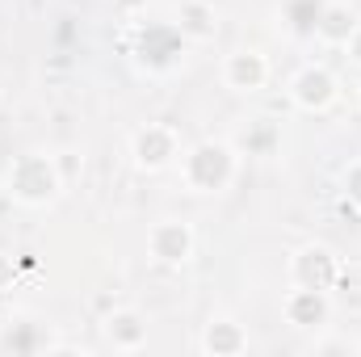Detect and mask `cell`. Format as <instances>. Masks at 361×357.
<instances>
[{
	"label": "cell",
	"mask_w": 361,
	"mask_h": 357,
	"mask_svg": "<svg viewBox=\"0 0 361 357\" xmlns=\"http://www.w3.org/2000/svg\"><path fill=\"white\" fill-rule=\"evenodd\" d=\"M180 185L197 198L227 193L240 177V152L231 139H197L180 152Z\"/></svg>",
	"instance_id": "1"
},
{
	"label": "cell",
	"mask_w": 361,
	"mask_h": 357,
	"mask_svg": "<svg viewBox=\"0 0 361 357\" xmlns=\"http://www.w3.org/2000/svg\"><path fill=\"white\" fill-rule=\"evenodd\" d=\"M4 189H8L13 202H21L30 210H42V206L59 202V193L68 189V181L59 173L55 156H47V152H21L4 169Z\"/></svg>",
	"instance_id": "2"
},
{
	"label": "cell",
	"mask_w": 361,
	"mask_h": 357,
	"mask_svg": "<svg viewBox=\"0 0 361 357\" xmlns=\"http://www.w3.org/2000/svg\"><path fill=\"white\" fill-rule=\"evenodd\" d=\"M185 51H189V38L180 34L173 21H143L135 30V42H130V55L143 72L152 76H169L185 63Z\"/></svg>",
	"instance_id": "3"
},
{
	"label": "cell",
	"mask_w": 361,
	"mask_h": 357,
	"mask_svg": "<svg viewBox=\"0 0 361 357\" xmlns=\"http://www.w3.org/2000/svg\"><path fill=\"white\" fill-rule=\"evenodd\" d=\"M180 152H185V143H180V131L173 122H147L130 135V160H135L139 173L173 169L180 160Z\"/></svg>",
	"instance_id": "4"
},
{
	"label": "cell",
	"mask_w": 361,
	"mask_h": 357,
	"mask_svg": "<svg viewBox=\"0 0 361 357\" xmlns=\"http://www.w3.org/2000/svg\"><path fill=\"white\" fill-rule=\"evenodd\" d=\"M59 337L55 328L42 320V315H4L0 320V353H21V357H34V353H59Z\"/></svg>",
	"instance_id": "5"
},
{
	"label": "cell",
	"mask_w": 361,
	"mask_h": 357,
	"mask_svg": "<svg viewBox=\"0 0 361 357\" xmlns=\"http://www.w3.org/2000/svg\"><path fill=\"white\" fill-rule=\"evenodd\" d=\"M193 253H197V236H193V227H189L185 219H160V223L147 231V257H152L156 265L180 269V265L193 261Z\"/></svg>",
	"instance_id": "6"
},
{
	"label": "cell",
	"mask_w": 361,
	"mask_h": 357,
	"mask_svg": "<svg viewBox=\"0 0 361 357\" xmlns=\"http://www.w3.org/2000/svg\"><path fill=\"white\" fill-rule=\"evenodd\" d=\"M341 97V80L332 76V68L324 63H302L294 76H290V101L302 109V114H324L332 109Z\"/></svg>",
	"instance_id": "7"
},
{
	"label": "cell",
	"mask_w": 361,
	"mask_h": 357,
	"mask_svg": "<svg viewBox=\"0 0 361 357\" xmlns=\"http://www.w3.org/2000/svg\"><path fill=\"white\" fill-rule=\"evenodd\" d=\"M341 282V257L328 244H302L290 257V286H307V290H336Z\"/></svg>",
	"instance_id": "8"
},
{
	"label": "cell",
	"mask_w": 361,
	"mask_h": 357,
	"mask_svg": "<svg viewBox=\"0 0 361 357\" xmlns=\"http://www.w3.org/2000/svg\"><path fill=\"white\" fill-rule=\"evenodd\" d=\"M281 315H286V324L298 328V332H328V324H332V294H328V290L294 286V290L281 298Z\"/></svg>",
	"instance_id": "9"
},
{
	"label": "cell",
	"mask_w": 361,
	"mask_h": 357,
	"mask_svg": "<svg viewBox=\"0 0 361 357\" xmlns=\"http://www.w3.org/2000/svg\"><path fill=\"white\" fill-rule=\"evenodd\" d=\"M273 68H269V55L265 51H257V47H240V51H231L227 59H223V85L231 92H261L269 85Z\"/></svg>",
	"instance_id": "10"
},
{
	"label": "cell",
	"mask_w": 361,
	"mask_h": 357,
	"mask_svg": "<svg viewBox=\"0 0 361 357\" xmlns=\"http://www.w3.org/2000/svg\"><path fill=\"white\" fill-rule=\"evenodd\" d=\"M101 341L114 353H139L147 345V315L135 307H114L101 315Z\"/></svg>",
	"instance_id": "11"
},
{
	"label": "cell",
	"mask_w": 361,
	"mask_h": 357,
	"mask_svg": "<svg viewBox=\"0 0 361 357\" xmlns=\"http://www.w3.org/2000/svg\"><path fill=\"white\" fill-rule=\"evenodd\" d=\"M324 8H328V0H281L277 4V30L290 42H315Z\"/></svg>",
	"instance_id": "12"
},
{
	"label": "cell",
	"mask_w": 361,
	"mask_h": 357,
	"mask_svg": "<svg viewBox=\"0 0 361 357\" xmlns=\"http://www.w3.org/2000/svg\"><path fill=\"white\" fill-rule=\"evenodd\" d=\"M248 349V332L240 320L231 315H210L206 328H202V353L210 357H240Z\"/></svg>",
	"instance_id": "13"
},
{
	"label": "cell",
	"mask_w": 361,
	"mask_h": 357,
	"mask_svg": "<svg viewBox=\"0 0 361 357\" xmlns=\"http://www.w3.org/2000/svg\"><path fill=\"white\" fill-rule=\"evenodd\" d=\"M173 25L189 42H210L219 34V8L210 0H180L173 13Z\"/></svg>",
	"instance_id": "14"
},
{
	"label": "cell",
	"mask_w": 361,
	"mask_h": 357,
	"mask_svg": "<svg viewBox=\"0 0 361 357\" xmlns=\"http://www.w3.org/2000/svg\"><path fill=\"white\" fill-rule=\"evenodd\" d=\"M357 8L349 4V0H328V8H324V17H319V30H315V42H324V47H345V38L357 30Z\"/></svg>",
	"instance_id": "15"
},
{
	"label": "cell",
	"mask_w": 361,
	"mask_h": 357,
	"mask_svg": "<svg viewBox=\"0 0 361 357\" xmlns=\"http://www.w3.org/2000/svg\"><path fill=\"white\" fill-rule=\"evenodd\" d=\"M281 147V126L273 118H252L240 135H235V152L240 156H273Z\"/></svg>",
	"instance_id": "16"
},
{
	"label": "cell",
	"mask_w": 361,
	"mask_h": 357,
	"mask_svg": "<svg viewBox=\"0 0 361 357\" xmlns=\"http://www.w3.org/2000/svg\"><path fill=\"white\" fill-rule=\"evenodd\" d=\"M311 353H315V357L361 353V341H357V337H315V341H311Z\"/></svg>",
	"instance_id": "17"
},
{
	"label": "cell",
	"mask_w": 361,
	"mask_h": 357,
	"mask_svg": "<svg viewBox=\"0 0 361 357\" xmlns=\"http://www.w3.org/2000/svg\"><path fill=\"white\" fill-rule=\"evenodd\" d=\"M341 193H345V198L361 210V156L345 164V173H341Z\"/></svg>",
	"instance_id": "18"
},
{
	"label": "cell",
	"mask_w": 361,
	"mask_h": 357,
	"mask_svg": "<svg viewBox=\"0 0 361 357\" xmlns=\"http://www.w3.org/2000/svg\"><path fill=\"white\" fill-rule=\"evenodd\" d=\"M55 164H59L63 181H72L80 169H85V156H80V152H59V156H55Z\"/></svg>",
	"instance_id": "19"
},
{
	"label": "cell",
	"mask_w": 361,
	"mask_h": 357,
	"mask_svg": "<svg viewBox=\"0 0 361 357\" xmlns=\"http://www.w3.org/2000/svg\"><path fill=\"white\" fill-rule=\"evenodd\" d=\"M345 55H349V63H357L361 68V21H357V30L345 38Z\"/></svg>",
	"instance_id": "20"
},
{
	"label": "cell",
	"mask_w": 361,
	"mask_h": 357,
	"mask_svg": "<svg viewBox=\"0 0 361 357\" xmlns=\"http://www.w3.org/2000/svg\"><path fill=\"white\" fill-rule=\"evenodd\" d=\"M147 4H152V0H114V8H118L122 17H139V13H147Z\"/></svg>",
	"instance_id": "21"
},
{
	"label": "cell",
	"mask_w": 361,
	"mask_h": 357,
	"mask_svg": "<svg viewBox=\"0 0 361 357\" xmlns=\"http://www.w3.org/2000/svg\"><path fill=\"white\" fill-rule=\"evenodd\" d=\"M13 277H17L13 257H4V253H0V290H8V286H13Z\"/></svg>",
	"instance_id": "22"
},
{
	"label": "cell",
	"mask_w": 361,
	"mask_h": 357,
	"mask_svg": "<svg viewBox=\"0 0 361 357\" xmlns=\"http://www.w3.org/2000/svg\"><path fill=\"white\" fill-rule=\"evenodd\" d=\"M4 315H8V294L0 290V320H4Z\"/></svg>",
	"instance_id": "23"
},
{
	"label": "cell",
	"mask_w": 361,
	"mask_h": 357,
	"mask_svg": "<svg viewBox=\"0 0 361 357\" xmlns=\"http://www.w3.org/2000/svg\"><path fill=\"white\" fill-rule=\"evenodd\" d=\"M357 105H361V89H357Z\"/></svg>",
	"instance_id": "24"
}]
</instances>
